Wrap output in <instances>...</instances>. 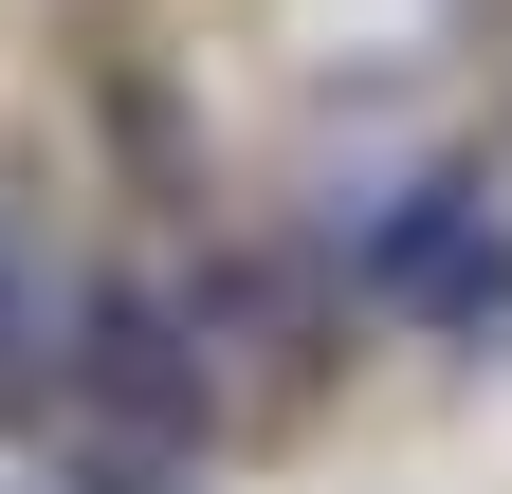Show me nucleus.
I'll use <instances>...</instances> for the list:
<instances>
[{"instance_id": "1", "label": "nucleus", "mask_w": 512, "mask_h": 494, "mask_svg": "<svg viewBox=\"0 0 512 494\" xmlns=\"http://www.w3.org/2000/svg\"><path fill=\"white\" fill-rule=\"evenodd\" d=\"M366 293L403 330H512V220L494 183H421V202L366 220Z\"/></svg>"}, {"instance_id": "2", "label": "nucleus", "mask_w": 512, "mask_h": 494, "mask_svg": "<svg viewBox=\"0 0 512 494\" xmlns=\"http://www.w3.org/2000/svg\"><path fill=\"white\" fill-rule=\"evenodd\" d=\"M74 312H92V293H55L19 238H0V385H55V366H74Z\"/></svg>"}]
</instances>
